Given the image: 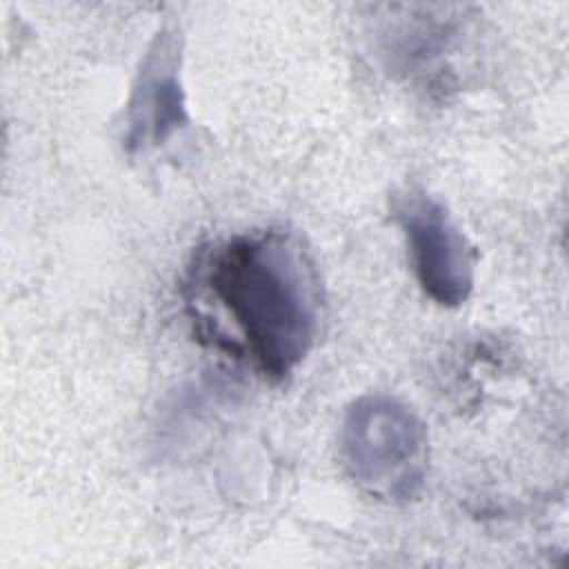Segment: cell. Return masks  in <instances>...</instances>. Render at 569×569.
<instances>
[{
  "label": "cell",
  "instance_id": "1",
  "mask_svg": "<svg viewBox=\"0 0 569 569\" xmlns=\"http://www.w3.org/2000/svg\"><path fill=\"white\" fill-rule=\"evenodd\" d=\"M198 293L213 316L207 327L222 347L273 382L305 362L320 329L322 287L302 240L284 229L231 236L196 269Z\"/></svg>",
  "mask_w": 569,
  "mask_h": 569
},
{
  "label": "cell",
  "instance_id": "2",
  "mask_svg": "<svg viewBox=\"0 0 569 569\" xmlns=\"http://www.w3.org/2000/svg\"><path fill=\"white\" fill-rule=\"evenodd\" d=\"M338 451L349 480L382 502L413 500L429 471V433L400 398L365 393L342 416Z\"/></svg>",
  "mask_w": 569,
  "mask_h": 569
},
{
  "label": "cell",
  "instance_id": "4",
  "mask_svg": "<svg viewBox=\"0 0 569 569\" xmlns=\"http://www.w3.org/2000/svg\"><path fill=\"white\" fill-rule=\"evenodd\" d=\"M187 124L178 38L173 31L162 29L144 53L131 89L124 144L129 151L158 149Z\"/></svg>",
  "mask_w": 569,
  "mask_h": 569
},
{
  "label": "cell",
  "instance_id": "3",
  "mask_svg": "<svg viewBox=\"0 0 569 569\" xmlns=\"http://www.w3.org/2000/svg\"><path fill=\"white\" fill-rule=\"evenodd\" d=\"M391 209L425 296L440 307L467 302L476 284V249L447 204L425 189L407 187L396 193Z\"/></svg>",
  "mask_w": 569,
  "mask_h": 569
}]
</instances>
